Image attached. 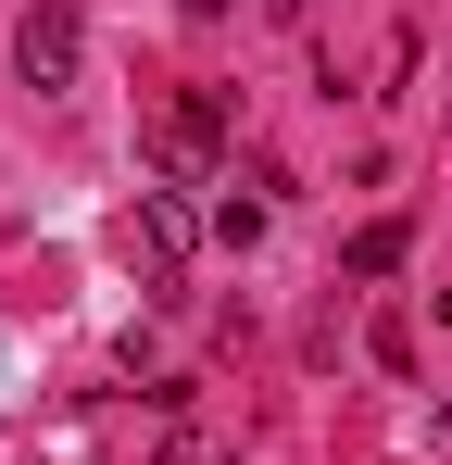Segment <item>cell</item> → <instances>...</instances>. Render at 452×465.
I'll return each instance as SVG.
<instances>
[{"label":"cell","instance_id":"obj_1","mask_svg":"<svg viewBox=\"0 0 452 465\" xmlns=\"http://www.w3.org/2000/svg\"><path fill=\"white\" fill-rule=\"evenodd\" d=\"M75 64H88V13H75V0H38V13L13 25V76L38 88V101H64Z\"/></svg>","mask_w":452,"mask_h":465},{"label":"cell","instance_id":"obj_2","mask_svg":"<svg viewBox=\"0 0 452 465\" xmlns=\"http://www.w3.org/2000/svg\"><path fill=\"white\" fill-rule=\"evenodd\" d=\"M151 163L189 189V176H214L226 163V88H176L163 101V126H151Z\"/></svg>","mask_w":452,"mask_h":465},{"label":"cell","instance_id":"obj_3","mask_svg":"<svg viewBox=\"0 0 452 465\" xmlns=\"http://www.w3.org/2000/svg\"><path fill=\"white\" fill-rule=\"evenodd\" d=\"M189 202H176V189H139V202H126V264H139L151 290H176V277H189Z\"/></svg>","mask_w":452,"mask_h":465},{"label":"cell","instance_id":"obj_4","mask_svg":"<svg viewBox=\"0 0 452 465\" xmlns=\"http://www.w3.org/2000/svg\"><path fill=\"white\" fill-rule=\"evenodd\" d=\"M402 252H415V227H402V214H377V227H352L339 264H352V277H402Z\"/></svg>","mask_w":452,"mask_h":465},{"label":"cell","instance_id":"obj_5","mask_svg":"<svg viewBox=\"0 0 452 465\" xmlns=\"http://www.w3.org/2000/svg\"><path fill=\"white\" fill-rule=\"evenodd\" d=\"M163 465H214V453H201V440H163Z\"/></svg>","mask_w":452,"mask_h":465},{"label":"cell","instance_id":"obj_6","mask_svg":"<svg viewBox=\"0 0 452 465\" xmlns=\"http://www.w3.org/2000/svg\"><path fill=\"white\" fill-rule=\"evenodd\" d=\"M189 13H226V0H189Z\"/></svg>","mask_w":452,"mask_h":465},{"label":"cell","instance_id":"obj_7","mask_svg":"<svg viewBox=\"0 0 452 465\" xmlns=\"http://www.w3.org/2000/svg\"><path fill=\"white\" fill-rule=\"evenodd\" d=\"M264 13H301V0H264Z\"/></svg>","mask_w":452,"mask_h":465}]
</instances>
